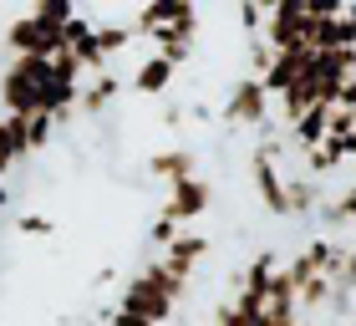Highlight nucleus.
<instances>
[{
    "instance_id": "f257e3e1",
    "label": "nucleus",
    "mask_w": 356,
    "mask_h": 326,
    "mask_svg": "<svg viewBox=\"0 0 356 326\" xmlns=\"http://www.w3.org/2000/svg\"><path fill=\"white\" fill-rule=\"evenodd\" d=\"M229 118H234V123H245V118H250V123H260V118H265V82H239Z\"/></svg>"
}]
</instances>
